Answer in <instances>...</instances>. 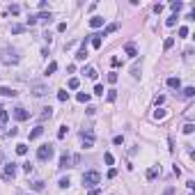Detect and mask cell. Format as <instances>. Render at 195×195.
I'll return each mask as SVG.
<instances>
[{
	"instance_id": "obj_3",
	"label": "cell",
	"mask_w": 195,
	"mask_h": 195,
	"mask_svg": "<svg viewBox=\"0 0 195 195\" xmlns=\"http://www.w3.org/2000/svg\"><path fill=\"white\" fill-rule=\"evenodd\" d=\"M2 62H5V64H16V62H19V55H16V51H12V48H5V51H2Z\"/></svg>"
},
{
	"instance_id": "obj_46",
	"label": "cell",
	"mask_w": 195,
	"mask_h": 195,
	"mask_svg": "<svg viewBox=\"0 0 195 195\" xmlns=\"http://www.w3.org/2000/svg\"><path fill=\"white\" fill-rule=\"evenodd\" d=\"M28 26H37V16H30V19H28Z\"/></svg>"
},
{
	"instance_id": "obj_44",
	"label": "cell",
	"mask_w": 195,
	"mask_h": 195,
	"mask_svg": "<svg viewBox=\"0 0 195 195\" xmlns=\"http://www.w3.org/2000/svg\"><path fill=\"white\" fill-rule=\"evenodd\" d=\"M9 12H12V14H19L21 7H19V5H12V7H9Z\"/></svg>"
},
{
	"instance_id": "obj_2",
	"label": "cell",
	"mask_w": 195,
	"mask_h": 195,
	"mask_svg": "<svg viewBox=\"0 0 195 195\" xmlns=\"http://www.w3.org/2000/svg\"><path fill=\"white\" fill-rule=\"evenodd\" d=\"M51 156H53V147L51 145H41V147L37 149V159L39 161H51Z\"/></svg>"
},
{
	"instance_id": "obj_10",
	"label": "cell",
	"mask_w": 195,
	"mask_h": 195,
	"mask_svg": "<svg viewBox=\"0 0 195 195\" xmlns=\"http://www.w3.org/2000/svg\"><path fill=\"white\" fill-rule=\"evenodd\" d=\"M124 53H126L128 57H138V48H135L133 44H126V46H124Z\"/></svg>"
},
{
	"instance_id": "obj_29",
	"label": "cell",
	"mask_w": 195,
	"mask_h": 195,
	"mask_svg": "<svg viewBox=\"0 0 195 195\" xmlns=\"http://www.w3.org/2000/svg\"><path fill=\"white\" fill-rule=\"evenodd\" d=\"M172 46H175V39H172V37H168V39L163 41V48H165V51H170Z\"/></svg>"
},
{
	"instance_id": "obj_36",
	"label": "cell",
	"mask_w": 195,
	"mask_h": 195,
	"mask_svg": "<svg viewBox=\"0 0 195 195\" xmlns=\"http://www.w3.org/2000/svg\"><path fill=\"white\" fill-rule=\"evenodd\" d=\"M108 83H117V74H115V71L108 74Z\"/></svg>"
},
{
	"instance_id": "obj_11",
	"label": "cell",
	"mask_w": 195,
	"mask_h": 195,
	"mask_svg": "<svg viewBox=\"0 0 195 195\" xmlns=\"http://www.w3.org/2000/svg\"><path fill=\"white\" fill-rule=\"evenodd\" d=\"M0 97H16V90L5 87V85H0Z\"/></svg>"
},
{
	"instance_id": "obj_31",
	"label": "cell",
	"mask_w": 195,
	"mask_h": 195,
	"mask_svg": "<svg viewBox=\"0 0 195 195\" xmlns=\"http://www.w3.org/2000/svg\"><path fill=\"white\" fill-rule=\"evenodd\" d=\"M67 133H69V126H60V131H57V138L62 140V138H64Z\"/></svg>"
},
{
	"instance_id": "obj_5",
	"label": "cell",
	"mask_w": 195,
	"mask_h": 195,
	"mask_svg": "<svg viewBox=\"0 0 195 195\" xmlns=\"http://www.w3.org/2000/svg\"><path fill=\"white\" fill-rule=\"evenodd\" d=\"M14 177H16V165H14V163L5 165V170H2V179L9 181V179H14Z\"/></svg>"
},
{
	"instance_id": "obj_1",
	"label": "cell",
	"mask_w": 195,
	"mask_h": 195,
	"mask_svg": "<svg viewBox=\"0 0 195 195\" xmlns=\"http://www.w3.org/2000/svg\"><path fill=\"white\" fill-rule=\"evenodd\" d=\"M99 181H101V175H99L97 170H90V172H85V175H83V184L90 186V188H97Z\"/></svg>"
},
{
	"instance_id": "obj_23",
	"label": "cell",
	"mask_w": 195,
	"mask_h": 195,
	"mask_svg": "<svg viewBox=\"0 0 195 195\" xmlns=\"http://www.w3.org/2000/svg\"><path fill=\"white\" fill-rule=\"evenodd\" d=\"M90 37H92V46L101 48V35H90Z\"/></svg>"
},
{
	"instance_id": "obj_19",
	"label": "cell",
	"mask_w": 195,
	"mask_h": 195,
	"mask_svg": "<svg viewBox=\"0 0 195 195\" xmlns=\"http://www.w3.org/2000/svg\"><path fill=\"white\" fill-rule=\"evenodd\" d=\"M16 154H19V156H26L28 154V145H23V142L16 145Z\"/></svg>"
},
{
	"instance_id": "obj_32",
	"label": "cell",
	"mask_w": 195,
	"mask_h": 195,
	"mask_svg": "<svg viewBox=\"0 0 195 195\" xmlns=\"http://www.w3.org/2000/svg\"><path fill=\"white\" fill-rule=\"evenodd\" d=\"M193 131H195V126H193V124L188 122V124H186V126H184V133H186V135H190V133H193Z\"/></svg>"
},
{
	"instance_id": "obj_15",
	"label": "cell",
	"mask_w": 195,
	"mask_h": 195,
	"mask_svg": "<svg viewBox=\"0 0 195 195\" xmlns=\"http://www.w3.org/2000/svg\"><path fill=\"white\" fill-rule=\"evenodd\" d=\"M181 97H184V99L195 97V87H184V90H181Z\"/></svg>"
},
{
	"instance_id": "obj_27",
	"label": "cell",
	"mask_w": 195,
	"mask_h": 195,
	"mask_svg": "<svg viewBox=\"0 0 195 195\" xmlns=\"http://www.w3.org/2000/svg\"><path fill=\"white\" fill-rule=\"evenodd\" d=\"M55 71H57V62H51L46 67V76H51V74H55Z\"/></svg>"
},
{
	"instance_id": "obj_26",
	"label": "cell",
	"mask_w": 195,
	"mask_h": 195,
	"mask_svg": "<svg viewBox=\"0 0 195 195\" xmlns=\"http://www.w3.org/2000/svg\"><path fill=\"white\" fill-rule=\"evenodd\" d=\"M23 30H26V26H21V23H14V26H12V32H14V35H21Z\"/></svg>"
},
{
	"instance_id": "obj_43",
	"label": "cell",
	"mask_w": 195,
	"mask_h": 195,
	"mask_svg": "<svg viewBox=\"0 0 195 195\" xmlns=\"http://www.w3.org/2000/svg\"><path fill=\"white\" fill-rule=\"evenodd\" d=\"M94 94H99V97H103V85H97V87H94Z\"/></svg>"
},
{
	"instance_id": "obj_35",
	"label": "cell",
	"mask_w": 195,
	"mask_h": 195,
	"mask_svg": "<svg viewBox=\"0 0 195 195\" xmlns=\"http://www.w3.org/2000/svg\"><path fill=\"white\" fill-rule=\"evenodd\" d=\"M175 23H177V14H175V16H170V19H168V21H165V26H170V28L175 26Z\"/></svg>"
},
{
	"instance_id": "obj_9",
	"label": "cell",
	"mask_w": 195,
	"mask_h": 195,
	"mask_svg": "<svg viewBox=\"0 0 195 195\" xmlns=\"http://www.w3.org/2000/svg\"><path fill=\"white\" fill-rule=\"evenodd\" d=\"M159 175H161V168H159V165H152V168L147 170V179H149V181H152V179H156Z\"/></svg>"
},
{
	"instance_id": "obj_42",
	"label": "cell",
	"mask_w": 195,
	"mask_h": 195,
	"mask_svg": "<svg viewBox=\"0 0 195 195\" xmlns=\"http://www.w3.org/2000/svg\"><path fill=\"white\" fill-rule=\"evenodd\" d=\"M115 99H117V92H115V90H110V92H108V101H115Z\"/></svg>"
},
{
	"instance_id": "obj_30",
	"label": "cell",
	"mask_w": 195,
	"mask_h": 195,
	"mask_svg": "<svg viewBox=\"0 0 195 195\" xmlns=\"http://www.w3.org/2000/svg\"><path fill=\"white\" fill-rule=\"evenodd\" d=\"M78 85H80L78 78H69V87H71V90H78Z\"/></svg>"
},
{
	"instance_id": "obj_16",
	"label": "cell",
	"mask_w": 195,
	"mask_h": 195,
	"mask_svg": "<svg viewBox=\"0 0 195 195\" xmlns=\"http://www.w3.org/2000/svg\"><path fill=\"white\" fill-rule=\"evenodd\" d=\"M37 21H44V23H51V21H53V16H51V12H48V14H46V12H41V14L37 16Z\"/></svg>"
},
{
	"instance_id": "obj_41",
	"label": "cell",
	"mask_w": 195,
	"mask_h": 195,
	"mask_svg": "<svg viewBox=\"0 0 195 195\" xmlns=\"http://www.w3.org/2000/svg\"><path fill=\"white\" fill-rule=\"evenodd\" d=\"M115 177H117V170L110 168V170H108V179H115Z\"/></svg>"
},
{
	"instance_id": "obj_7",
	"label": "cell",
	"mask_w": 195,
	"mask_h": 195,
	"mask_svg": "<svg viewBox=\"0 0 195 195\" xmlns=\"http://www.w3.org/2000/svg\"><path fill=\"white\" fill-rule=\"evenodd\" d=\"M28 117H30V113H28L26 108H14V119H19V122H26Z\"/></svg>"
},
{
	"instance_id": "obj_12",
	"label": "cell",
	"mask_w": 195,
	"mask_h": 195,
	"mask_svg": "<svg viewBox=\"0 0 195 195\" xmlns=\"http://www.w3.org/2000/svg\"><path fill=\"white\" fill-rule=\"evenodd\" d=\"M103 26V16H92L90 19V28H101Z\"/></svg>"
},
{
	"instance_id": "obj_25",
	"label": "cell",
	"mask_w": 195,
	"mask_h": 195,
	"mask_svg": "<svg viewBox=\"0 0 195 195\" xmlns=\"http://www.w3.org/2000/svg\"><path fill=\"white\" fill-rule=\"evenodd\" d=\"M85 57H87V48H80V51L76 53V60H78V62H83Z\"/></svg>"
},
{
	"instance_id": "obj_39",
	"label": "cell",
	"mask_w": 195,
	"mask_h": 195,
	"mask_svg": "<svg viewBox=\"0 0 195 195\" xmlns=\"http://www.w3.org/2000/svg\"><path fill=\"white\" fill-rule=\"evenodd\" d=\"M154 117H156V119H163V117H165V110H163V108H161V110H156Z\"/></svg>"
},
{
	"instance_id": "obj_22",
	"label": "cell",
	"mask_w": 195,
	"mask_h": 195,
	"mask_svg": "<svg viewBox=\"0 0 195 195\" xmlns=\"http://www.w3.org/2000/svg\"><path fill=\"white\" fill-rule=\"evenodd\" d=\"M85 76L92 78V80H97V69H94V67H87V69H85Z\"/></svg>"
},
{
	"instance_id": "obj_14",
	"label": "cell",
	"mask_w": 195,
	"mask_h": 195,
	"mask_svg": "<svg viewBox=\"0 0 195 195\" xmlns=\"http://www.w3.org/2000/svg\"><path fill=\"white\" fill-rule=\"evenodd\" d=\"M168 87L179 90V87H181V80H179V78H168Z\"/></svg>"
},
{
	"instance_id": "obj_20",
	"label": "cell",
	"mask_w": 195,
	"mask_h": 195,
	"mask_svg": "<svg viewBox=\"0 0 195 195\" xmlns=\"http://www.w3.org/2000/svg\"><path fill=\"white\" fill-rule=\"evenodd\" d=\"M57 186H60V188H69V186H71V179H69V177H62V179L57 181Z\"/></svg>"
},
{
	"instance_id": "obj_47",
	"label": "cell",
	"mask_w": 195,
	"mask_h": 195,
	"mask_svg": "<svg viewBox=\"0 0 195 195\" xmlns=\"http://www.w3.org/2000/svg\"><path fill=\"white\" fill-rule=\"evenodd\" d=\"M87 195H99V188H92V190H90Z\"/></svg>"
},
{
	"instance_id": "obj_33",
	"label": "cell",
	"mask_w": 195,
	"mask_h": 195,
	"mask_svg": "<svg viewBox=\"0 0 195 195\" xmlns=\"http://www.w3.org/2000/svg\"><path fill=\"white\" fill-rule=\"evenodd\" d=\"M170 7H172V12H179V9H181L184 5H181L179 0H177V2H170Z\"/></svg>"
},
{
	"instance_id": "obj_13",
	"label": "cell",
	"mask_w": 195,
	"mask_h": 195,
	"mask_svg": "<svg viewBox=\"0 0 195 195\" xmlns=\"http://www.w3.org/2000/svg\"><path fill=\"white\" fill-rule=\"evenodd\" d=\"M41 133H44V126H37V128H32V131H30V140H37V138H41Z\"/></svg>"
},
{
	"instance_id": "obj_28",
	"label": "cell",
	"mask_w": 195,
	"mask_h": 195,
	"mask_svg": "<svg viewBox=\"0 0 195 195\" xmlns=\"http://www.w3.org/2000/svg\"><path fill=\"white\" fill-rule=\"evenodd\" d=\"M7 119H9V113H7V110H5V108H2V106H0V122H2V124H5V122H7Z\"/></svg>"
},
{
	"instance_id": "obj_24",
	"label": "cell",
	"mask_w": 195,
	"mask_h": 195,
	"mask_svg": "<svg viewBox=\"0 0 195 195\" xmlns=\"http://www.w3.org/2000/svg\"><path fill=\"white\" fill-rule=\"evenodd\" d=\"M76 99H78L80 103H87V101H90V94H87V92H78V94H76Z\"/></svg>"
},
{
	"instance_id": "obj_34",
	"label": "cell",
	"mask_w": 195,
	"mask_h": 195,
	"mask_svg": "<svg viewBox=\"0 0 195 195\" xmlns=\"http://www.w3.org/2000/svg\"><path fill=\"white\" fill-rule=\"evenodd\" d=\"M103 161H106L108 165H113L115 163V159H113V154H103Z\"/></svg>"
},
{
	"instance_id": "obj_8",
	"label": "cell",
	"mask_w": 195,
	"mask_h": 195,
	"mask_svg": "<svg viewBox=\"0 0 195 195\" xmlns=\"http://www.w3.org/2000/svg\"><path fill=\"white\" fill-rule=\"evenodd\" d=\"M60 168H62V170H67V168H71V156H69L67 152H64V154L60 156Z\"/></svg>"
},
{
	"instance_id": "obj_45",
	"label": "cell",
	"mask_w": 195,
	"mask_h": 195,
	"mask_svg": "<svg viewBox=\"0 0 195 195\" xmlns=\"http://www.w3.org/2000/svg\"><path fill=\"white\" fill-rule=\"evenodd\" d=\"M113 142H115V145H122V142H124V138H122V135H115Z\"/></svg>"
},
{
	"instance_id": "obj_48",
	"label": "cell",
	"mask_w": 195,
	"mask_h": 195,
	"mask_svg": "<svg viewBox=\"0 0 195 195\" xmlns=\"http://www.w3.org/2000/svg\"><path fill=\"white\" fill-rule=\"evenodd\" d=\"M2 161H5V154H2V152H0V163H2Z\"/></svg>"
},
{
	"instance_id": "obj_40",
	"label": "cell",
	"mask_w": 195,
	"mask_h": 195,
	"mask_svg": "<svg viewBox=\"0 0 195 195\" xmlns=\"http://www.w3.org/2000/svg\"><path fill=\"white\" fill-rule=\"evenodd\" d=\"M179 37H188V28H186V26L179 28Z\"/></svg>"
},
{
	"instance_id": "obj_4",
	"label": "cell",
	"mask_w": 195,
	"mask_h": 195,
	"mask_svg": "<svg viewBox=\"0 0 195 195\" xmlns=\"http://www.w3.org/2000/svg\"><path fill=\"white\" fill-rule=\"evenodd\" d=\"M80 138H83V145H85V147H92V145H94V131H90V128H87V131H83V133H80Z\"/></svg>"
},
{
	"instance_id": "obj_21",
	"label": "cell",
	"mask_w": 195,
	"mask_h": 195,
	"mask_svg": "<svg viewBox=\"0 0 195 195\" xmlns=\"http://www.w3.org/2000/svg\"><path fill=\"white\" fill-rule=\"evenodd\" d=\"M117 28H119V23H110V26H108L106 30H103V35H101V37H106V35H110V32H115Z\"/></svg>"
},
{
	"instance_id": "obj_37",
	"label": "cell",
	"mask_w": 195,
	"mask_h": 195,
	"mask_svg": "<svg viewBox=\"0 0 195 195\" xmlns=\"http://www.w3.org/2000/svg\"><path fill=\"white\" fill-rule=\"evenodd\" d=\"M161 195H175V186H168V188H165Z\"/></svg>"
},
{
	"instance_id": "obj_18",
	"label": "cell",
	"mask_w": 195,
	"mask_h": 195,
	"mask_svg": "<svg viewBox=\"0 0 195 195\" xmlns=\"http://www.w3.org/2000/svg\"><path fill=\"white\" fill-rule=\"evenodd\" d=\"M30 188H32V190H37V193H39V190H44V181H41V179L32 181V184H30Z\"/></svg>"
},
{
	"instance_id": "obj_6",
	"label": "cell",
	"mask_w": 195,
	"mask_h": 195,
	"mask_svg": "<svg viewBox=\"0 0 195 195\" xmlns=\"http://www.w3.org/2000/svg\"><path fill=\"white\" fill-rule=\"evenodd\" d=\"M32 94L35 97H44V94H48V87L44 83H32Z\"/></svg>"
},
{
	"instance_id": "obj_17",
	"label": "cell",
	"mask_w": 195,
	"mask_h": 195,
	"mask_svg": "<svg viewBox=\"0 0 195 195\" xmlns=\"http://www.w3.org/2000/svg\"><path fill=\"white\" fill-rule=\"evenodd\" d=\"M51 117H53V108H44V113L39 115L41 122H44V119H51Z\"/></svg>"
},
{
	"instance_id": "obj_38",
	"label": "cell",
	"mask_w": 195,
	"mask_h": 195,
	"mask_svg": "<svg viewBox=\"0 0 195 195\" xmlns=\"http://www.w3.org/2000/svg\"><path fill=\"white\" fill-rule=\"evenodd\" d=\"M57 99H60V101H67V99H69V92H57Z\"/></svg>"
}]
</instances>
